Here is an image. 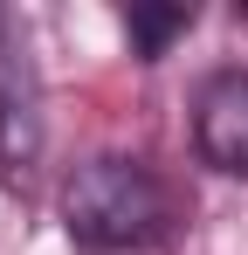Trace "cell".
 Wrapping results in <instances>:
<instances>
[{"label": "cell", "mask_w": 248, "mask_h": 255, "mask_svg": "<svg viewBox=\"0 0 248 255\" xmlns=\"http://www.w3.org/2000/svg\"><path fill=\"white\" fill-rule=\"evenodd\" d=\"M172 221V193L145 159H90L62 186V228L76 249L118 255V249H152Z\"/></svg>", "instance_id": "cell-1"}, {"label": "cell", "mask_w": 248, "mask_h": 255, "mask_svg": "<svg viewBox=\"0 0 248 255\" xmlns=\"http://www.w3.org/2000/svg\"><path fill=\"white\" fill-rule=\"evenodd\" d=\"M41 69L35 55H28V35H21V21L0 7V166L7 172H28L41 159Z\"/></svg>", "instance_id": "cell-2"}, {"label": "cell", "mask_w": 248, "mask_h": 255, "mask_svg": "<svg viewBox=\"0 0 248 255\" xmlns=\"http://www.w3.org/2000/svg\"><path fill=\"white\" fill-rule=\"evenodd\" d=\"M193 145L214 172L248 179V69L207 76L200 104H193Z\"/></svg>", "instance_id": "cell-3"}, {"label": "cell", "mask_w": 248, "mask_h": 255, "mask_svg": "<svg viewBox=\"0 0 248 255\" xmlns=\"http://www.w3.org/2000/svg\"><path fill=\"white\" fill-rule=\"evenodd\" d=\"M186 28H193V7H131V14H124V35H131V48H138L145 62H159Z\"/></svg>", "instance_id": "cell-4"}]
</instances>
